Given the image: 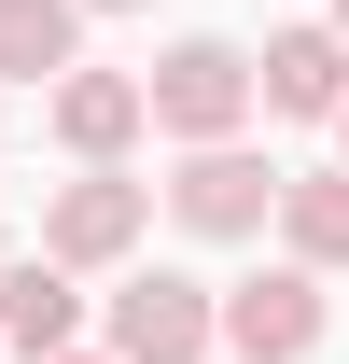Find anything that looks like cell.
Returning a JSON list of instances; mask_svg holds the SVG:
<instances>
[{
    "instance_id": "1",
    "label": "cell",
    "mask_w": 349,
    "mask_h": 364,
    "mask_svg": "<svg viewBox=\"0 0 349 364\" xmlns=\"http://www.w3.org/2000/svg\"><path fill=\"white\" fill-rule=\"evenodd\" d=\"M140 98H154V127H182V140H238V112L265 98V70L238 43H168Z\"/></svg>"
},
{
    "instance_id": "2",
    "label": "cell",
    "mask_w": 349,
    "mask_h": 364,
    "mask_svg": "<svg viewBox=\"0 0 349 364\" xmlns=\"http://www.w3.org/2000/svg\"><path fill=\"white\" fill-rule=\"evenodd\" d=\"M210 336H223V294L182 280V267H140L126 294H112V364H196Z\"/></svg>"
},
{
    "instance_id": "3",
    "label": "cell",
    "mask_w": 349,
    "mask_h": 364,
    "mask_svg": "<svg viewBox=\"0 0 349 364\" xmlns=\"http://www.w3.org/2000/svg\"><path fill=\"white\" fill-rule=\"evenodd\" d=\"M223 350H252V364H307L321 350V267H265V280H238L223 294Z\"/></svg>"
},
{
    "instance_id": "4",
    "label": "cell",
    "mask_w": 349,
    "mask_h": 364,
    "mask_svg": "<svg viewBox=\"0 0 349 364\" xmlns=\"http://www.w3.org/2000/svg\"><path fill=\"white\" fill-rule=\"evenodd\" d=\"M168 210L196 238H252L265 210H279V168H265V154H238V140H196V154H182V182H168Z\"/></svg>"
},
{
    "instance_id": "5",
    "label": "cell",
    "mask_w": 349,
    "mask_h": 364,
    "mask_svg": "<svg viewBox=\"0 0 349 364\" xmlns=\"http://www.w3.org/2000/svg\"><path fill=\"white\" fill-rule=\"evenodd\" d=\"M126 238H140V182H112V154H98V168L43 210V252H56V267H112Z\"/></svg>"
},
{
    "instance_id": "6",
    "label": "cell",
    "mask_w": 349,
    "mask_h": 364,
    "mask_svg": "<svg viewBox=\"0 0 349 364\" xmlns=\"http://www.w3.org/2000/svg\"><path fill=\"white\" fill-rule=\"evenodd\" d=\"M252 70H265V112H349V28H279Z\"/></svg>"
},
{
    "instance_id": "7",
    "label": "cell",
    "mask_w": 349,
    "mask_h": 364,
    "mask_svg": "<svg viewBox=\"0 0 349 364\" xmlns=\"http://www.w3.org/2000/svg\"><path fill=\"white\" fill-rule=\"evenodd\" d=\"M0 336H14L28 364H56L70 336H84V294H70V267H56V252H43V267H0Z\"/></svg>"
},
{
    "instance_id": "8",
    "label": "cell",
    "mask_w": 349,
    "mask_h": 364,
    "mask_svg": "<svg viewBox=\"0 0 349 364\" xmlns=\"http://www.w3.org/2000/svg\"><path fill=\"white\" fill-rule=\"evenodd\" d=\"M140 112H154V98H140L126 70H56V140H70V154H126Z\"/></svg>"
},
{
    "instance_id": "9",
    "label": "cell",
    "mask_w": 349,
    "mask_h": 364,
    "mask_svg": "<svg viewBox=\"0 0 349 364\" xmlns=\"http://www.w3.org/2000/svg\"><path fill=\"white\" fill-rule=\"evenodd\" d=\"M84 43V0H0V85H43Z\"/></svg>"
},
{
    "instance_id": "10",
    "label": "cell",
    "mask_w": 349,
    "mask_h": 364,
    "mask_svg": "<svg viewBox=\"0 0 349 364\" xmlns=\"http://www.w3.org/2000/svg\"><path fill=\"white\" fill-rule=\"evenodd\" d=\"M279 238H294L307 267H349V168H307V182H279Z\"/></svg>"
},
{
    "instance_id": "11",
    "label": "cell",
    "mask_w": 349,
    "mask_h": 364,
    "mask_svg": "<svg viewBox=\"0 0 349 364\" xmlns=\"http://www.w3.org/2000/svg\"><path fill=\"white\" fill-rule=\"evenodd\" d=\"M98 14H126V0H98Z\"/></svg>"
},
{
    "instance_id": "12",
    "label": "cell",
    "mask_w": 349,
    "mask_h": 364,
    "mask_svg": "<svg viewBox=\"0 0 349 364\" xmlns=\"http://www.w3.org/2000/svg\"><path fill=\"white\" fill-rule=\"evenodd\" d=\"M336 28H349V0H336Z\"/></svg>"
},
{
    "instance_id": "13",
    "label": "cell",
    "mask_w": 349,
    "mask_h": 364,
    "mask_svg": "<svg viewBox=\"0 0 349 364\" xmlns=\"http://www.w3.org/2000/svg\"><path fill=\"white\" fill-rule=\"evenodd\" d=\"M56 364H84V350H56Z\"/></svg>"
},
{
    "instance_id": "14",
    "label": "cell",
    "mask_w": 349,
    "mask_h": 364,
    "mask_svg": "<svg viewBox=\"0 0 349 364\" xmlns=\"http://www.w3.org/2000/svg\"><path fill=\"white\" fill-rule=\"evenodd\" d=\"M336 140H349V112H336Z\"/></svg>"
},
{
    "instance_id": "15",
    "label": "cell",
    "mask_w": 349,
    "mask_h": 364,
    "mask_svg": "<svg viewBox=\"0 0 349 364\" xmlns=\"http://www.w3.org/2000/svg\"><path fill=\"white\" fill-rule=\"evenodd\" d=\"M0 350H14V336H0Z\"/></svg>"
}]
</instances>
